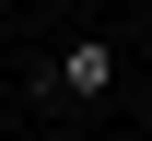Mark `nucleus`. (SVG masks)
<instances>
[{
    "instance_id": "f257e3e1",
    "label": "nucleus",
    "mask_w": 152,
    "mask_h": 141,
    "mask_svg": "<svg viewBox=\"0 0 152 141\" xmlns=\"http://www.w3.org/2000/svg\"><path fill=\"white\" fill-rule=\"evenodd\" d=\"M105 82H117V47H105V35H82L70 59H47V71H35V94H58V106H94Z\"/></svg>"
}]
</instances>
